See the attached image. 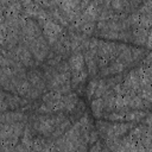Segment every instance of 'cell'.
Returning a JSON list of instances; mask_svg holds the SVG:
<instances>
[{
	"label": "cell",
	"mask_w": 152,
	"mask_h": 152,
	"mask_svg": "<svg viewBox=\"0 0 152 152\" xmlns=\"http://www.w3.org/2000/svg\"><path fill=\"white\" fill-rule=\"evenodd\" d=\"M84 59L83 57L80 55V53H76L74 55L70 61H69V65L70 68L74 70V71H80V70H83V65H84Z\"/></svg>",
	"instance_id": "cell-1"
},
{
	"label": "cell",
	"mask_w": 152,
	"mask_h": 152,
	"mask_svg": "<svg viewBox=\"0 0 152 152\" xmlns=\"http://www.w3.org/2000/svg\"><path fill=\"white\" fill-rule=\"evenodd\" d=\"M91 108H93L94 115L100 116V115L102 114V112L104 110V108H106V103H104V101H103L102 99H96L95 101H93Z\"/></svg>",
	"instance_id": "cell-2"
}]
</instances>
